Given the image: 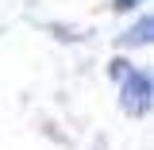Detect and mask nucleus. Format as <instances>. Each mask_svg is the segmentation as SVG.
Listing matches in <instances>:
<instances>
[{"mask_svg": "<svg viewBox=\"0 0 154 150\" xmlns=\"http://www.w3.org/2000/svg\"><path fill=\"white\" fill-rule=\"evenodd\" d=\"M112 73L119 81V93H123V104L131 115H143L150 108V77L146 73H135L127 62H112Z\"/></svg>", "mask_w": 154, "mask_h": 150, "instance_id": "f257e3e1", "label": "nucleus"}, {"mask_svg": "<svg viewBox=\"0 0 154 150\" xmlns=\"http://www.w3.org/2000/svg\"><path fill=\"white\" fill-rule=\"evenodd\" d=\"M139 0H116V8H135Z\"/></svg>", "mask_w": 154, "mask_h": 150, "instance_id": "7ed1b4c3", "label": "nucleus"}, {"mask_svg": "<svg viewBox=\"0 0 154 150\" xmlns=\"http://www.w3.org/2000/svg\"><path fill=\"white\" fill-rule=\"evenodd\" d=\"M143 38H150V19H143V23L131 31V42H143Z\"/></svg>", "mask_w": 154, "mask_h": 150, "instance_id": "f03ea898", "label": "nucleus"}]
</instances>
